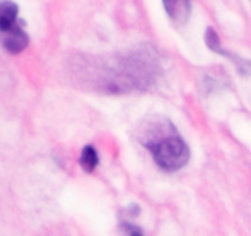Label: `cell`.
Here are the masks:
<instances>
[{"label":"cell","instance_id":"1","mask_svg":"<svg viewBox=\"0 0 251 236\" xmlns=\"http://www.w3.org/2000/svg\"><path fill=\"white\" fill-rule=\"evenodd\" d=\"M141 139L154 162L163 171H178L190 160L188 144L167 118L156 119L146 125V132Z\"/></svg>","mask_w":251,"mask_h":236},{"label":"cell","instance_id":"2","mask_svg":"<svg viewBox=\"0 0 251 236\" xmlns=\"http://www.w3.org/2000/svg\"><path fill=\"white\" fill-rule=\"evenodd\" d=\"M205 42L211 51L216 52V53L221 54V56L229 59V60L237 66L238 71H239L240 74H243V75H251V61L237 56L235 53H232V52L223 49L222 47H221L220 37H218L217 32H216L212 27H208V29L206 30Z\"/></svg>","mask_w":251,"mask_h":236},{"label":"cell","instance_id":"3","mask_svg":"<svg viewBox=\"0 0 251 236\" xmlns=\"http://www.w3.org/2000/svg\"><path fill=\"white\" fill-rule=\"evenodd\" d=\"M0 43L2 48L12 54L24 51L29 43V36L22 29V21H19L9 31L0 33Z\"/></svg>","mask_w":251,"mask_h":236},{"label":"cell","instance_id":"4","mask_svg":"<svg viewBox=\"0 0 251 236\" xmlns=\"http://www.w3.org/2000/svg\"><path fill=\"white\" fill-rule=\"evenodd\" d=\"M19 6L12 1H0V33L9 31L19 22Z\"/></svg>","mask_w":251,"mask_h":236},{"label":"cell","instance_id":"5","mask_svg":"<svg viewBox=\"0 0 251 236\" xmlns=\"http://www.w3.org/2000/svg\"><path fill=\"white\" fill-rule=\"evenodd\" d=\"M163 6L169 17L176 24H185L191 14V4L189 1H164Z\"/></svg>","mask_w":251,"mask_h":236},{"label":"cell","instance_id":"6","mask_svg":"<svg viewBox=\"0 0 251 236\" xmlns=\"http://www.w3.org/2000/svg\"><path fill=\"white\" fill-rule=\"evenodd\" d=\"M78 162H80V166L82 167L83 171L92 172L97 167L98 162H100L98 154L95 148L91 147V145H86L82 149V151H81V156Z\"/></svg>","mask_w":251,"mask_h":236},{"label":"cell","instance_id":"7","mask_svg":"<svg viewBox=\"0 0 251 236\" xmlns=\"http://www.w3.org/2000/svg\"><path fill=\"white\" fill-rule=\"evenodd\" d=\"M125 229L127 230L129 236H144L142 235L141 230H140L139 228H136L135 225H129V224H126V225H125Z\"/></svg>","mask_w":251,"mask_h":236}]
</instances>
